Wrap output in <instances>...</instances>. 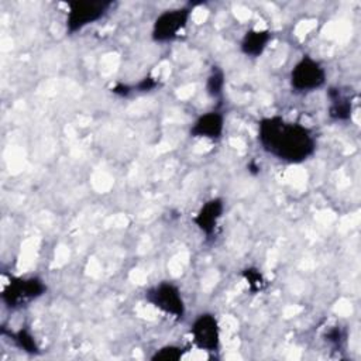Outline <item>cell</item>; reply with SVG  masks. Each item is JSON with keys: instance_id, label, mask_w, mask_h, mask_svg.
<instances>
[{"instance_id": "12", "label": "cell", "mask_w": 361, "mask_h": 361, "mask_svg": "<svg viewBox=\"0 0 361 361\" xmlns=\"http://www.w3.org/2000/svg\"><path fill=\"white\" fill-rule=\"evenodd\" d=\"M10 337L21 351H25L28 354H39V347L37 345L34 336L27 329L10 331Z\"/></svg>"}, {"instance_id": "3", "label": "cell", "mask_w": 361, "mask_h": 361, "mask_svg": "<svg viewBox=\"0 0 361 361\" xmlns=\"http://www.w3.org/2000/svg\"><path fill=\"white\" fill-rule=\"evenodd\" d=\"M145 300L165 314L182 320L186 313L180 289L172 282H159L145 290Z\"/></svg>"}, {"instance_id": "14", "label": "cell", "mask_w": 361, "mask_h": 361, "mask_svg": "<svg viewBox=\"0 0 361 361\" xmlns=\"http://www.w3.org/2000/svg\"><path fill=\"white\" fill-rule=\"evenodd\" d=\"M185 354V348L180 345H175V344H169V345H164L161 348H158L152 355L151 360L152 361H178L183 357Z\"/></svg>"}, {"instance_id": "11", "label": "cell", "mask_w": 361, "mask_h": 361, "mask_svg": "<svg viewBox=\"0 0 361 361\" xmlns=\"http://www.w3.org/2000/svg\"><path fill=\"white\" fill-rule=\"evenodd\" d=\"M327 97L330 100V118L336 121H348L353 114V102L348 93L344 92L341 87H330L327 90Z\"/></svg>"}, {"instance_id": "6", "label": "cell", "mask_w": 361, "mask_h": 361, "mask_svg": "<svg viewBox=\"0 0 361 361\" xmlns=\"http://www.w3.org/2000/svg\"><path fill=\"white\" fill-rule=\"evenodd\" d=\"M190 11V7H178L162 11L152 24V39L155 42H169L178 38L189 21Z\"/></svg>"}, {"instance_id": "8", "label": "cell", "mask_w": 361, "mask_h": 361, "mask_svg": "<svg viewBox=\"0 0 361 361\" xmlns=\"http://www.w3.org/2000/svg\"><path fill=\"white\" fill-rule=\"evenodd\" d=\"M224 131V116L220 111H207L200 114L190 127V135L196 138L220 140Z\"/></svg>"}, {"instance_id": "2", "label": "cell", "mask_w": 361, "mask_h": 361, "mask_svg": "<svg viewBox=\"0 0 361 361\" xmlns=\"http://www.w3.org/2000/svg\"><path fill=\"white\" fill-rule=\"evenodd\" d=\"M47 292V285L38 276L11 278L1 292V300L6 307L17 310L28 306Z\"/></svg>"}, {"instance_id": "15", "label": "cell", "mask_w": 361, "mask_h": 361, "mask_svg": "<svg viewBox=\"0 0 361 361\" xmlns=\"http://www.w3.org/2000/svg\"><path fill=\"white\" fill-rule=\"evenodd\" d=\"M243 276L245 278L248 286L252 289V290H261L262 286H264V279H262V275L259 274L258 269L255 268H247L243 271Z\"/></svg>"}, {"instance_id": "10", "label": "cell", "mask_w": 361, "mask_h": 361, "mask_svg": "<svg viewBox=\"0 0 361 361\" xmlns=\"http://www.w3.org/2000/svg\"><path fill=\"white\" fill-rule=\"evenodd\" d=\"M271 39H272V34L269 30L252 28L245 31V34L243 35L240 42V49L244 55L250 58H258L264 54Z\"/></svg>"}, {"instance_id": "4", "label": "cell", "mask_w": 361, "mask_h": 361, "mask_svg": "<svg viewBox=\"0 0 361 361\" xmlns=\"http://www.w3.org/2000/svg\"><path fill=\"white\" fill-rule=\"evenodd\" d=\"M289 82L292 89L300 93L317 90L326 83V69L312 56L303 55L290 69Z\"/></svg>"}, {"instance_id": "16", "label": "cell", "mask_w": 361, "mask_h": 361, "mask_svg": "<svg viewBox=\"0 0 361 361\" xmlns=\"http://www.w3.org/2000/svg\"><path fill=\"white\" fill-rule=\"evenodd\" d=\"M324 338H326V341L330 343L331 345L340 348V347L343 345V343L345 341V333L343 331L341 327L334 326V327H331V329H329V330L326 331Z\"/></svg>"}, {"instance_id": "7", "label": "cell", "mask_w": 361, "mask_h": 361, "mask_svg": "<svg viewBox=\"0 0 361 361\" xmlns=\"http://www.w3.org/2000/svg\"><path fill=\"white\" fill-rule=\"evenodd\" d=\"M193 344L203 351H217L220 348V327L213 313H200L190 326Z\"/></svg>"}, {"instance_id": "5", "label": "cell", "mask_w": 361, "mask_h": 361, "mask_svg": "<svg viewBox=\"0 0 361 361\" xmlns=\"http://www.w3.org/2000/svg\"><path fill=\"white\" fill-rule=\"evenodd\" d=\"M113 6L111 1H71L66 13V31L75 34L102 20Z\"/></svg>"}, {"instance_id": "1", "label": "cell", "mask_w": 361, "mask_h": 361, "mask_svg": "<svg viewBox=\"0 0 361 361\" xmlns=\"http://www.w3.org/2000/svg\"><path fill=\"white\" fill-rule=\"evenodd\" d=\"M261 148L286 164H300L316 151L313 133L300 123L288 121L281 116L264 117L258 121Z\"/></svg>"}, {"instance_id": "9", "label": "cell", "mask_w": 361, "mask_h": 361, "mask_svg": "<svg viewBox=\"0 0 361 361\" xmlns=\"http://www.w3.org/2000/svg\"><path fill=\"white\" fill-rule=\"evenodd\" d=\"M223 213H224L223 199L213 197L202 204V207L197 210V213L193 217V223L197 226V228L203 234H206L207 237H212L216 231V227Z\"/></svg>"}, {"instance_id": "13", "label": "cell", "mask_w": 361, "mask_h": 361, "mask_svg": "<svg viewBox=\"0 0 361 361\" xmlns=\"http://www.w3.org/2000/svg\"><path fill=\"white\" fill-rule=\"evenodd\" d=\"M224 72L219 68V66H213L210 75L207 76L206 80V90L207 94L213 99H220L223 94V89H224Z\"/></svg>"}]
</instances>
